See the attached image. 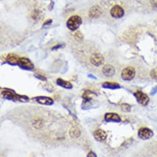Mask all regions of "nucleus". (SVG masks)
<instances>
[{"mask_svg":"<svg viewBox=\"0 0 157 157\" xmlns=\"http://www.w3.org/2000/svg\"><path fill=\"white\" fill-rule=\"evenodd\" d=\"M3 98L12 101H19L21 102H27L29 98L25 95H20L15 94L11 90H5L2 92Z\"/></svg>","mask_w":157,"mask_h":157,"instance_id":"obj_1","label":"nucleus"},{"mask_svg":"<svg viewBox=\"0 0 157 157\" xmlns=\"http://www.w3.org/2000/svg\"><path fill=\"white\" fill-rule=\"evenodd\" d=\"M82 24V18L78 16L70 17L67 22V27L71 31H75L80 27Z\"/></svg>","mask_w":157,"mask_h":157,"instance_id":"obj_2","label":"nucleus"},{"mask_svg":"<svg viewBox=\"0 0 157 157\" xmlns=\"http://www.w3.org/2000/svg\"><path fill=\"white\" fill-rule=\"evenodd\" d=\"M136 75V71L132 67H128L123 70L121 72V78L124 81H131Z\"/></svg>","mask_w":157,"mask_h":157,"instance_id":"obj_3","label":"nucleus"},{"mask_svg":"<svg viewBox=\"0 0 157 157\" xmlns=\"http://www.w3.org/2000/svg\"><path fill=\"white\" fill-rule=\"evenodd\" d=\"M17 65L21 69L27 70H32L34 69V65L32 62L29 59L26 58H20Z\"/></svg>","mask_w":157,"mask_h":157,"instance_id":"obj_4","label":"nucleus"},{"mask_svg":"<svg viewBox=\"0 0 157 157\" xmlns=\"http://www.w3.org/2000/svg\"><path fill=\"white\" fill-rule=\"evenodd\" d=\"M134 95L135 96L137 102L143 106L147 105L149 102L148 97L141 91H137L134 94Z\"/></svg>","mask_w":157,"mask_h":157,"instance_id":"obj_5","label":"nucleus"},{"mask_svg":"<svg viewBox=\"0 0 157 157\" xmlns=\"http://www.w3.org/2000/svg\"><path fill=\"white\" fill-rule=\"evenodd\" d=\"M139 137L144 140L149 139L153 135V131L147 127H142L138 131Z\"/></svg>","mask_w":157,"mask_h":157,"instance_id":"obj_6","label":"nucleus"},{"mask_svg":"<svg viewBox=\"0 0 157 157\" xmlns=\"http://www.w3.org/2000/svg\"><path fill=\"white\" fill-rule=\"evenodd\" d=\"M110 14L113 18L116 19H120L124 16V11L121 6L118 5H115L112 8L110 11Z\"/></svg>","mask_w":157,"mask_h":157,"instance_id":"obj_7","label":"nucleus"},{"mask_svg":"<svg viewBox=\"0 0 157 157\" xmlns=\"http://www.w3.org/2000/svg\"><path fill=\"white\" fill-rule=\"evenodd\" d=\"M90 61L93 65L96 66H99L103 64L104 61V58L101 54L94 53L91 56Z\"/></svg>","mask_w":157,"mask_h":157,"instance_id":"obj_8","label":"nucleus"},{"mask_svg":"<svg viewBox=\"0 0 157 157\" xmlns=\"http://www.w3.org/2000/svg\"><path fill=\"white\" fill-rule=\"evenodd\" d=\"M104 119L106 122H113V123H120L121 119L120 116L114 113H107L104 116Z\"/></svg>","mask_w":157,"mask_h":157,"instance_id":"obj_9","label":"nucleus"},{"mask_svg":"<svg viewBox=\"0 0 157 157\" xmlns=\"http://www.w3.org/2000/svg\"><path fill=\"white\" fill-rule=\"evenodd\" d=\"M94 139L99 142H102L105 140L107 137V133L102 129H97L93 134Z\"/></svg>","mask_w":157,"mask_h":157,"instance_id":"obj_10","label":"nucleus"},{"mask_svg":"<svg viewBox=\"0 0 157 157\" xmlns=\"http://www.w3.org/2000/svg\"><path fill=\"white\" fill-rule=\"evenodd\" d=\"M104 75L107 77H111L115 74V69L114 67L110 64H107L104 66L102 69Z\"/></svg>","mask_w":157,"mask_h":157,"instance_id":"obj_11","label":"nucleus"},{"mask_svg":"<svg viewBox=\"0 0 157 157\" xmlns=\"http://www.w3.org/2000/svg\"><path fill=\"white\" fill-rule=\"evenodd\" d=\"M35 100L38 103H40L41 105H49H49H53V103H54V100L51 98L48 97L40 96L38 97H36Z\"/></svg>","mask_w":157,"mask_h":157,"instance_id":"obj_12","label":"nucleus"},{"mask_svg":"<svg viewBox=\"0 0 157 157\" xmlns=\"http://www.w3.org/2000/svg\"><path fill=\"white\" fill-rule=\"evenodd\" d=\"M19 57L16 54H9L7 55L6 58V60L8 63L11 65H16L18 64V62L19 60Z\"/></svg>","mask_w":157,"mask_h":157,"instance_id":"obj_13","label":"nucleus"},{"mask_svg":"<svg viewBox=\"0 0 157 157\" xmlns=\"http://www.w3.org/2000/svg\"><path fill=\"white\" fill-rule=\"evenodd\" d=\"M56 83L58 86H59L63 88H65L66 89H71L73 88V86L70 82L63 80L60 78H57Z\"/></svg>","mask_w":157,"mask_h":157,"instance_id":"obj_14","label":"nucleus"},{"mask_svg":"<svg viewBox=\"0 0 157 157\" xmlns=\"http://www.w3.org/2000/svg\"><path fill=\"white\" fill-rule=\"evenodd\" d=\"M102 87L104 89H118L121 88V86L118 83H110V82H105L102 84Z\"/></svg>","mask_w":157,"mask_h":157,"instance_id":"obj_15","label":"nucleus"},{"mask_svg":"<svg viewBox=\"0 0 157 157\" xmlns=\"http://www.w3.org/2000/svg\"><path fill=\"white\" fill-rule=\"evenodd\" d=\"M69 134H70V136L71 138L76 139V138H78L80 136L81 131H80V129L78 128V127L74 126V127H72L70 129V132H69Z\"/></svg>","mask_w":157,"mask_h":157,"instance_id":"obj_16","label":"nucleus"},{"mask_svg":"<svg viewBox=\"0 0 157 157\" xmlns=\"http://www.w3.org/2000/svg\"><path fill=\"white\" fill-rule=\"evenodd\" d=\"M101 14V10L99 7L94 6L91 8L89 15L91 18H96L99 17Z\"/></svg>","mask_w":157,"mask_h":157,"instance_id":"obj_17","label":"nucleus"},{"mask_svg":"<svg viewBox=\"0 0 157 157\" xmlns=\"http://www.w3.org/2000/svg\"><path fill=\"white\" fill-rule=\"evenodd\" d=\"M33 125L36 128H40L43 126V123H42L41 120L38 119H36L34 120Z\"/></svg>","mask_w":157,"mask_h":157,"instance_id":"obj_18","label":"nucleus"},{"mask_svg":"<svg viewBox=\"0 0 157 157\" xmlns=\"http://www.w3.org/2000/svg\"><path fill=\"white\" fill-rule=\"evenodd\" d=\"M121 110L124 112H129L131 111V106L127 103H123L121 105Z\"/></svg>","mask_w":157,"mask_h":157,"instance_id":"obj_19","label":"nucleus"},{"mask_svg":"<svg viewBox=\"0 0 157 157\" xmlns=\"http://www.w3.org/2000/svg\"><path fill=\"white\" fill-rule=\"evenodd\" d=\"M151 77L155 79H157V67L154 68L150 72Z\"/></svg>","mask_w":157,"mask_h":157,"instance_id":"obj_20","label":"nucleus"},{"mask_svg":"<svg viewBox=\"0 0 157 157\" xmlns=\"http://www.w3.org/2000/svg\"><path fill=\"white\" fill-rule=\"evenodd\" d=\"M87 157H98V156H97L96 154L94 151H90V152L88 153Z\"/></svg>","mask_w":157,"mask_h":157,"instance_id":"obj_21","label":"nucleus"},{"mask_svg":"<svg viewBox=\"0 0 157 157\" xmlns=\"http://www.w3.org/2000/svg\"><path fill=\"white\" fill-rule=\"evenodd\" d=\"M151 6L154 8H157V0H150Z\"/></svg>","mask_w":157,"mask_h":157,"instance_id":"obj_22","label":"nucleus"},{"mask_svg":"<svg viewBox=\"0 0 157 157\" xmlns=\"http://www.w3.org/2000/svg\"><path fill=\"white\" fill-rule=\"evenodd\" d=\"M35 76L36 78H39V79L41 80V81H46V77H43V75H40V74H38V75L35 74Z\"/></svg>","mask_w":157,"mask_h":157,"instance_id":"obj_23","label":"nucleus"},{"mask_svg":"<svg viewBox=\"0 0 157 157\" xmlns=\"http://www.w3.org/2000/svg\"><path fill=\"white\" fill-rule=\"evenodd\" d=\"M62 47H63V45H61V44H58V45H56L55 46H54V47L52 48V50H57V49H59L60 48H62Z\"/></svg>","mask_w":157,"mask_h":157,"instance_id":"obj_24","label":"nucleus"},{"mask_svg":"<svg viewBox=\"0 0 157 157\" xmlns=\"http://www.w3.org/2000/svg\"><path fill=\"white\" fill-rule=\"evenodd\" d=\"M156 92H157V86H156V87H155L151 90V95H155Z\"/></svg>","mask_w":157,"mask_h":157,"instance_id":"obj_25","label":"nucleus"},{"mask_svg":"<svg viewBox=\"0 0 157 157\" xmlns=\"http://www.w3.org/2000/svg\"><path fill=\"white\" fill-rule=\"evenodd\" d=\"M88 77H91V78H94V79H96V77H94V75H91V74H89V75H88Z\"/></svg>","mask_w":157,"mask_h":157,"instance_id":"obj_26","label":"nucleus"}]
</instances>
